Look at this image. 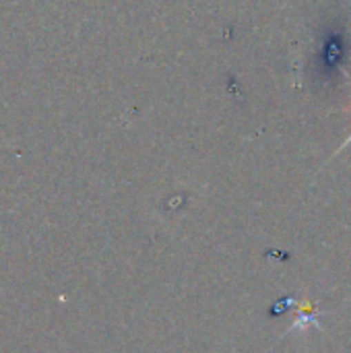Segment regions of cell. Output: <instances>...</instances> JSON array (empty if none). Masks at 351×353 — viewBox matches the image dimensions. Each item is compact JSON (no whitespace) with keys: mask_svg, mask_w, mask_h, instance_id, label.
Here are the masks:
<instances>
[{"mask_svg":"<svg viewBox=\"0 0 351 353\" xmlns=\"http://www.w3.org/2000/svg\"><path fill=\"white\" fill-rule=\"evenodd\" d=\"M339 70H341V72L345 74V79H348V81H350V83H351V74H350V72H348V70H345L343 66H339ZM350 143H351V134H350V137H348V139H345V141H343V143H341V145H339V149H337V151H335L333 155H339V153H341L343 149H348V145H350Z\"/></svg>","mask_w":351,"mask_h":353,"instance_id":"6da1fadb","label":"cell"}]
</instances>
